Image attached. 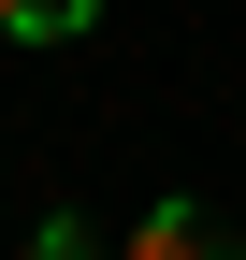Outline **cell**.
I'll list each match as a JSON object with an SVG mask.
<instances>
[{
  "mask_svg": "<svg viewBox=\"0 0 246 260\" xmlns=\"http://www.w3.org/2000/svg\"><path fill=\"white\" fill-rule=\"evenodd\" d=\"M116 260H246V246H232L203 203H174V188H160V203L131 217V246H116Z\"/></svg>",
  "mask_w": 246,
  "mask_h": 260,
  "instance_id": "obj_1",
  "label": "cell"
},
{
  "mask_svg": "<svg viewBox=\"0 0 246 260\" xmlns=\"http://www.w3.org/2000/svg\"><path fill=\"white\" fill-rule=\"evenodd\" d=\"M73 29H102V0H0V44H73Z\"/></svg>",
  "mask_w": 246,
  "mask_h": 260,
  "instance_id": "obj_2",
  "label": "cell"
},
{
  "mask_svg": "<svg viewBox=\"0 0 246 260\" xmlns=\"http://www.w3.org/2000/svg\"><path fill=\"white\" fill-rule=\"evenodd\" d=\"M29 260H102V246H87V217H73V203H58V217H44V232H29Z\"/></svg>",
  "mask_w": 246,
  "mask_h": 260,
  "instance_id": "obj_3",
  "label": "cell"
}]
</instances>
